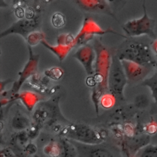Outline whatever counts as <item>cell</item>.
Returning a JSON list of instances; mask_svg holds the SVG:
<instances>
[{"label": "cell", "instance_id": "cell-1", "mask_svg": "<svg viewBox=\"0 0 157 157\" xmlns=\"http://www.w3.org/2000/svg\"><path fill=\"white\" fill-rule=\"evenodd\" d=\"M120 46L117 55L122 60L135 62L142 65L155 66L157 62L151 43L138 40V37H129Z\"/></svg>", "mask_w": 157, "mask_h": 157}, {"label": "cell", "instance_id": "cell-2", "mask_svg": "<svg viewBox=\"0 0 157 157\" xmlns=\"http://www.w3.org/2000/svg\"><path fill=\"white\" fill-rule=\"evenodd\" d=\"M142 6L144 10L142 16L126 22L122 28L128 37L147 36L153 40L155 39L156 38L155 32V20L148 16L145 6V0H143Z\"/></svg>", "mask_w": 157, "mask_h": 157}, {"label": "cell", "instance_id": "cell-3", "mask_svg": "<svg viewBox=\"0 0 157 157\" xmlns=\"http://www.w3.org/2000/svg\"><path fill=\"white\" fill-rule=\"evenodd\" d=\"M61 135L69 140L86 144H98L104 141L98 131L83 124H71L63 129Z\"/></svg>", "mask_w": 157, "mask_h": 157}, {"label": "cell", "instance_id": "cell-4", "mask_svg": "<svg viewBox=\"0 0 157 157\" xmlns=\"http://www.w3.org/2000/svg\"><path fill=\"white\" fill-rule=\"evenodd\" d=\"M128 79L121 60L117 55L111 58L110 66L109 71L107 87L110 94L115 97L122 99L123 91Z\"/></svg>", "mask_w": 157, "mask_h": 157}, {"label": "cell", "instance_id": "cell-5", "mask_svg": "<svg viewBox=\"0 0 157 157\" xmlns=\"http://www.w3.org/2000/svg\"><path fill=\"white\" fill-rule=\"evenodd\" d=\"M94 40L93 47L96 54V62L94 69L96 73L93 77L96 84H102L103 86H105L107 84L111 59H110L109 52L105 47L97 39Z\"/></svg>", "mask_w": 157, "mask_h": 157}, {"label": "cell", "instance_id": "cell-6", "mask_svg": "<svg viewBox=\"0 0 157 157\" xmlns=\"http://www.w3.org/2000/svg\"><path fill=\"white\" fill-rule=\"evenodd\" d=\"M77 153L80 156L113 157L117 156L115 148L107 147L103 142L98 144H86L69 140Z\"/></svg>", "mask_w": 157, "mask_h": 157}, {"label": "cell", "instance_id": "cell-7", "mask_svg": "<svg viewBox=\"0 0 157 157\" xmlns=\"http://www.w3.org/2000/svg\"><path fill=\"white\" fill-rule=\"evenodd\" d=\"M107 33L119 34L118 33L112 30L102 29L93 19L86 18L84 20L83 25L80 31L75 37V44L83 45L86 44V42L88 41L93 39L94 36L103 35Z\"/></svg>", "mask_w": 157, "mask_h": 157}, {"label": "cell", "instance_id": "cell-8", "mask_svg": "<svg viewBox=\"0 0 157 157\" xmlns=\"http://www.w3.org/2000/svg\"><path fill=\"white\" fill-rule=\"evenodd\" d=\"M121 61L128 79V83L143 81L147 78L153 67L152 66L142 65L126 60H122Z\"/></svg>", "mask_w": 157, "mask_h": 157}, {"label": "cell", "instance_id": "cell-9", "mask_svg": "<svg viewBox=\"0 0 157 157\" xmlns=\"http://www.w3.org/2000/svg\"><path fill=\"white\" fill-rule=\"evenodd\" d=\"M37 26V21L34 18H22L13 23L9 28L1 33V38L9 34H19L26 39L28 36Z\"/></svg>", "mask_w": 157, "mask_h": 157}, {"label": "cell", "instance_id": "cell-10", "mask_svg": "<svg viewBox=\"0 0 157 157\" xmlns=\"http://www.w3.org/2000/svg\"><path fill=\"white\" fill-rule=\"evenodd\" d=\"M95 53L93 46L85 44L82 45L73 55V57L77 58L82 64L88 75L94 73L93 63L95 60Z\"/></svg>", "mask_w": 157, "mask_h": 157}, {"label": "cell", "instance_id": "cell-11", "mask_svg": "<svg viewBox=\"0 0 157 157\" xmlns=\"http://www.w3.org/2000/svg\"><path fill=\"white\" fill-rule=\"evenodd\" d=\"M40 42L56 54L60 60H62L71 49L76 45L75 37H73L71 34H61L58 38L57 46H50L45 41V39L42 40Z\"/></svg>", "mask_w": 157, "mask_h": 157}, {"label": "cell", "instance_id": "cell-12", "mask_svg": "<svg viewBox=\"0 0 157 157\" xmlns=\"http://www.w3.org/2000/svg\"><path fill=\"white\" fill-rule=\"evenodd\" d=\"M78 6L83 10L101 13L114 17L113 9L108 0H75Z\"/></svg>", "mask_w": 157, "mask_h": 157}, {"label": "cell", "instance_id": "cell-13", "mask_svg": "<svg viewBox=\"0 0 157 157\" xmlns=\"http://www.w3.org/2000/svg\"><path fill=\"white\" fill-rule=\"evenodd\" d=\"M150 137L147 134H141L138 136L134 137L129 139L127 145L131 154H136V153L143 147L150 143Z\"/></svg>", "mask_w": 157, "mask_h": 157}, {"label": "cell", "instance_id": "cell-14", "mask_svg": "<svg viewBox=\"0 0 157 157\" xmlns=\"http://www.w3.org/2000/svg\"><path fill=\"white\" fill-rule=\"evenodd\" d=\"M33 56L32 55V54H31V57L29 62L26 64L23 71L21 72L20 79H19L17 87L14 90L15 92L18 90V89L22 85L21 84L23 83V82L25 80H26L25 79H26L29 76H30L33 73H34L36 70V66H37V63L38 59L36 58V56H34V58H33Z\"/></svg>", "mask_w": 157, "mask_h": 157}, {"label": "cell", "instance_id": "cell-15", "mask_svg": "<svg viewBox=\"0 0 157 157\" xmlns=\"http://www.w3.org/2000/svg\"><path fill=\"white\" fill-rule=\"evenodd\" d=\"M140 85L145 86L150 89L154 102L157 103V71L155 72L150 77L145 78L141 81Z\"/></svg>", "mask_w": 157, "mask_h": 157}, {"label": "cell", "instance_id": "cell-16", "mask_svg": "<svg viewBox=\"0 0 157 157\" xmlns=\"http://www.w3.org/2000/svg\"><path fill=\"white\" fill-rule=\"evenodd\" d=\"M138 157H157V145L150 143L140 148L135 155Z\"/></svg>", "mask_w": 157, "mask_h": 157}, {"label": "cell", "instance_id": "cell-17", "mask_svg": "<svg viewBox=\"0 0 157 157\" xmlns=\"http://www.w3.org/2000/svg\"><path fill=\"white\" fill-rule=\"evenodd\" d=\"M44 39V34L37 31H33L26 38V41L28 42L29 45H35L39 41L41 42Z\"/></svg>", "mask_w": 157, "mask_h": 157}, {"label": "cell", "instance_id": "cell-18", "mask_svg": "<svg viewBox=\"0 0 157 157\" xmlns=\"http://www.w3.org/2000/svg\"><path fill=\"white\" fill-rule=\"evenodd\" d=\"M150 100L148 97L144 94H140L135 99V105L139 109H144L148 106Z\"/></svg>", "mask_w": 157, "mask_h": 157}, {"label": "cell", "instance_id": "cell-19", "mask_svg": "<svg viewBox=\"0 0 157 157\" xmlns=\"http://www.w3.org/2000/svg\"><path fill=\"white\" fill-rule=\"evenodd\" d=\"M52 23L56 28H61L65 24L64 16L59 12L55 13L52 17Z\"/></svg>", "mask_w": 157, "mask_h": 157}, {"label": "cell", "instance_id": "cell-20", "mask_svg": "<svg viewBox=\"0 0 157 157\" xmlns=\"http://www.w3.org/2000/svg\"><path fill=\"white\" fill-rule=\"evenodd\" d=\"M115 97L113 95H106L103 96L101 100V105L103 107L105 108H108L111 107L113 105V98Z\"/></svg>", "mask_w": 157, "mask_h": 157}, {"label": "cell", "instance_id": "cell-21", "mask_svg": "<svg viewBox=\"0 0 157 157\" xmlns=\"http://www.w3.org/2000/svg\"><path fill=\"white\" fill-rule=\"evenodd\" d=\"M111 7L113 9H120L126 4V0H108Z\"/></svg>", "mask_w": 157, "mask_h": 157}, {"label": "cell", "instance_id": "cell-22", "mask_svg": "<svg viewBox=\"0 0 157 157\" xmlns=\"http://www.w3.org/2000/svg\"><path fill=\"white\" fill-rule=\"evenodd\" d=\"M151 47L154 54L157 57V39L156 38L155 39H153V41L151 42Z\"/></svg>", "mask_w": 157, "mask_h": 157}]
</instances>
